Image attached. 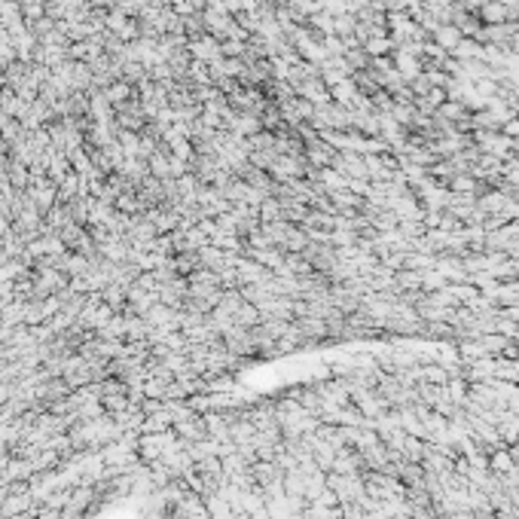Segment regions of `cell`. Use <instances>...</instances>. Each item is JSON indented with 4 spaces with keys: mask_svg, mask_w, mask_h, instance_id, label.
<instances>
[{
    "mask_svg": "<svg viewBox=\"0 0 519 519\" xmlns=\"http://www.w3.org/2000/svg\"><path fill=\"white\" fill-rule=\"evenodd\" d=\"M492 467H495V471H510V467H513V458L507 455V452H495V455H492Z\"/></svg>",
    "mask_w": 519,
    "mask_h": 519,
    "instance_id": "6da1fadb",
    "label": "cell"
}]
</instances>
